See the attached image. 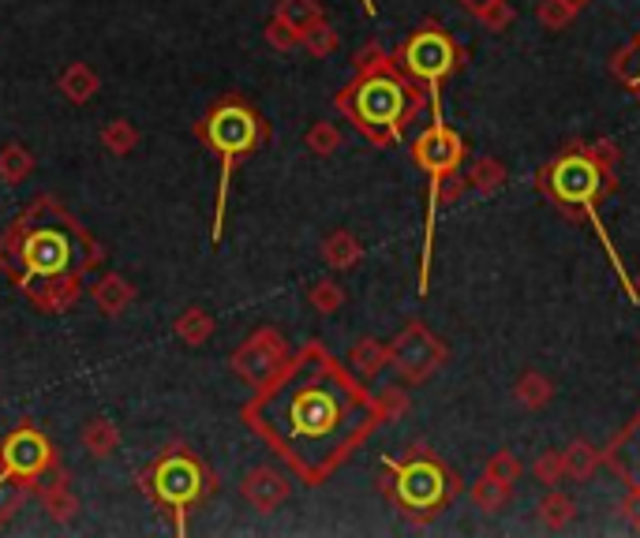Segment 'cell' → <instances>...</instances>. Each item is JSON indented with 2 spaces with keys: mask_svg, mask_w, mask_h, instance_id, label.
Here are the masks:
<instances>
[{
  "mask_svg": "<svg viewBox=\"0 0 640 538\" xmlns=\"http://www.w3.org/2000/svg\"><path fill=\"white\" fill-rule=\"evenodd\" d=\"M240 419L288 471L322 487L382 427L379 400L319 340L288 356L244 404Z\"/></svg>",
  "mask_w": 640,
  "mask_h": 538,
  "instance_id": "6da1fadb",
  "label": "cell"
},
{
  "mask_svg": "<svg viewBox=\"0 0 640 538\" xmlns=\"http://www.w3.org/2000/svg\"><path fill=\"white\" fill-rule=\"evenodd\" d=\"M105 247L52 195H38L0 236V273H8L34 311L64 314L83 296L86 273L98 270Z\"/></svg>",
  "mask_w": 640,
  "mask_h": 538,
  "instance_id": "7a4b0ae2",
  "label": "cell"
},
{
  "mask_svg": "<svg viewBox=\"0 0 640 538\" xmlns=\"http://www.w3.org/2000/svg\"><path fill=\"white\" fill-rule=\"evenodd\" d=\"M337 112L345 117L367 143L398 146L405 131L424 112L427 94L419 83L401 72L398 60L386 52L379 41L356 52V75L337 91Z\"/></svg>",
  "mask_w": 640,
  "mask_h": 538,
  "instance_id": "3957f363",
  "label": "cell"
},
{
  "mask_svg": "<svg viewBox=\"0 0 640 538\" xmlns=\"http://www.w3.org/2000/svg\"><path fill=\"white\" fill-rule=\"evenodd\" d=\"M615 165H618V146L611 143V139H600V143H573V146H566L562 154L550 157V162L536 172V188H540V195L547 202H555L566 217L589 220L592 232L600 236L603 251H607V259L615 262V273L621 280V288H626V296L633 299V303H640L633 277L621 266L615 243H611L607 228H603V220H600V199L615 188Z\"/></svg>",
  "mask_w": 640,
  "mask_h": 538,
  "instance_id": "277c9868",
  "label": "cell"
},
{
  "mask_svg": "<svg viewBox=\"0 0 640 538\" xmlns=\"http://www.w3.org/2000/svg\"><path fill=\"white\" fill-rule=\"evenodd\" d=\"M195 135L203 139V146L217 157V165H222V172H217V199H214V232H210V243H222L233 172H236V165H244L262 143H266L270 128L248 101L236 98V94H225V98H217L210 105L206 117L199 120Z\"/></svg>",
  "mask_w": 640,
  "mask_h": 538,
  "instance_id": "5b68a950",
  "label": "cell"
},
{
  "mask_svg": "<svg viewBox=\"0 0 640 538\" xmlns=\"http://www.w3.org/2000/svg\"><path fill=\"white\" fill-rule=\"evenodd\" d=\"M386 493L408 519H435L458 493V479L438 456L412 449L401 461H386Z\"/></svg>",
  "mask_w": 640,
  "mask_h": 538,
  "instance_id": "8992f818",
  "label": "cell"
},
{
  "mask_svg": "<svg viewBox=\"0 0 640 538\" xmlns=\"http://www.w3.org/2000/svg\"><path fill=\"white\" fill-rule=\"evenodd\" d=\"M146 490L165 513L173 516V527L183 535L188 531V513L214 490V479L206 475L203 461L188 449H169L151 464L146 471Z\"/></svg>",
  "mask_w": 640,
  "mask_h": 538,
  "instance_id": "52a82bcc",
  "label": "cell"
},
{
  "mask_svg": "<svg viewBox=\"0 0 640 538\" xmlns=\"http://www.w3.org/2000/svg\"><path fill=\"white\" fill-rule=\"evenodd\" d=\"M393 60H398V68L412 79V83L424 86L427 105L435 109V117H442L438 86H442L446 79L458 72V64L464 60V49L458 46V41H453L450 34L442 31V26L427 23V26H419V31L408 34L405 46L393 52Z\"/></svg>",
  "mask_w": 640,
  "mask_h": 538,
  "instance_id": "ba28073f",
  "label": "cell"
},
{
  "mask_svg": "<svg viewBox=\"0 0 640 538\" xmlns=\"http://www.w3.org/2000/svg\"><path fill=\"white\" fill-rule=\"evenodd\" d=\"M57 467L52 445L42 430L20 427L0 441V493L8 490H38L42 475Z\"/></svg>",
  "mask_w": 640,
  "mask_h": 538,
  "instance_id": "9c48e42d",
  "label": "cell"
},
{
  "mask_svg": "<svg viewBox=\"0 0 640 538\" xmlns=\"http://www.w3.org/2000/svg\"><path fill=\"white\" fill-rule=\"evenodd\" d=\"M450 359V348L427 330L424 322H408L398 337L390 340V367L405 378L408 385H419Z\"/></svg>",
  "mask_w": 640,
  "mask_h": 538,
  "instance_id": "30bf717a",
  "label": "cell"
},
{
  "mask_svg": "<svg viewBox=\"0 0 640 538\" xmlns=\"http://www.w3.org/2000/svg\"><path fill=\"white\" fill-rule=\"evenodd\" d=\"M285 359H288V348H285L282 333L262 325V330H256L233 351V370L251 385V390H259L262 382H270V378L282 370Z\"/></svg>",
  "mask_w": 640,
  "mask_h": 538,
  "instance_id": "8fae6325",
  "label": "cell"
},
{
  "mask_svg": "<svg viewBox=\"0 0 640 538\" xmlns=\"http://www.w3.org/2000/svg\"><path fill=\"white\" fill-rule=\"evenodd\" d=\"M412 162L427 176H450L464 162V139L453 128H446L442 117H435L431 128H424L412 143Z\"/></svg>",
  "mask_w": 640,
  "mask_h": 538,
  "instance_id": "7c38bea8",
  "label": "cell"
},
{
  "mask_svg": "<svg viewBox=\"0 0 640 538\" xmlns=\"http://www.w3.org/2000/svg\"><path fill=\"white\" fill-rule=\"evenodd\" d=\"M288 493H293L288 475H282L277 467H270V464L251 467V471L244 475V498H248L259 513H277V509L288 501Z\"/></svg>",
  "mask_w": 640,
  "mask_h": 538,
  "instance_id": "4fadbf2b",
  "label": "cell"
},
{
  "mask_svg": "<svg viewBox=\"0 0 640 538\" xmlns=\"http://www.w3.org/2000/svg\"><path fill=\"white\" fill-rule=\"evenodd\" d=\"M91 299L98 303L105 319H117V314H125L135 303V285L128 277H120V273H102L91 288Z\"/></svg>",
  "mask_w": 640,
  "mask_h": 538,
  "instance_id": "5bb4252c",
  "label": "cell"
},
{
  "mask_svg": "<svg viewBox=\"0 0 640 538\" xmlns=\"http://www.w3.org/2000/svg\"><path fill=\"white\" fill-rule=\"evenodd\" d=\"M386 367H390V344H382L375 337L356 340L353 351H348V370H353L356 378H364V382L379 378Z\"/></svg>",
  "mask_w": 640,
  "mask_h": 538,
  "instance_id": "9a60e30c",
  "label": "cell"
},
{
  "mask_svg": "<svg viewBox=\"0 0 640 538\" xmlns=\"http://www.w3.org/2000/svg\"><path fill=\"white\" fill-rule=\"evenodd\" d=\"M38 493H42V505H46V513L52 519H72L75 516V498H72V490H68V479H64V471H46L42 475V482H38Z\"/></svg>",
  "mask_w": 640,
  "mask_h": 538,
  "instance_id": "2e32d148",
  "label": "cell"
},
{
  "mask_svg": "<svg viewBox=\"0 0 640 538\" xmlns=\"http://www.w3.org/2000/svg\"><path fill=\"white\" fill-rule=\"evenodd\" d=\"M60 94H64L72 105H86L94 98V94L102 91V79L94 72L91 64H83V60H75V64H68L64 72H60Z\"/></svg>",
  "mask_w": 640,
  "mask_h": 538,
  "instance_id": "e0dca14e",
  "label": "cell"
},
{
  "mask_svg": "<svg viewBox=\"0 0 640 538\" xmlns=\"http://www.w3.org/2000/svg\"><path fill=\"white\" fill-rule=\"evenodd\" d=\"M513 396L524 411H543L550 400H555V382H550L547 374H540V370H524L513 385Z\"/></svg>",
  "mask_w": 640,
  "mask_h": 538,
  "instance_id": "ac0fdd59",
  "label": "cell"
},
{
  "mask_svg": "<svg viewBox=\"0 0 640 538\" xmlns=\"http://www.w3.org/2000/svg\"><path fill=\"white\" fill-rule=\"evenodd\" d=\"M464 180H469V188L479 191V195H495V191L506 188V180H510V169H506V162H498L495 154H484V157H476V162H472V169H469Z\"/></svg>",
  "mask_w": 640,
  "mask_h": 538,
  "instance_id": "d6986e66",
  "label": "cell"
},
{
  "mask_svg": "<svg viewBox=\"0 0 640 538\" xmlns=\"http://www.w3.org/2000/svg\"><path fill=\"white\" fill-rule=\"evenodd\" d=\"M536 513H540V524L547 527V531H562V527H569L577 519V501L566 498V493L558 490V487H550L540 498Z\"/></svg>",
  "mask_w": 640,
  "mask_h": 538,
  "instance_id": "ffe728a7",
  "label": "cell"
},
{
  "mask_svg": "<svg viewBox=\"0 0 640 538\" xmlns=\"http://www.w3.org/2000/svg\"><path fill=\"white\" fill-rule=\"evenodd\" d=\"M364 259V243L356 240L353 232H330L327 243H322V262H327L330 270H353L356 262Z\"/></svg>",
  "mask_w": 640,
  "mask_h": 538,
  "instance_id": "44dd1931",
  "label": "cell"
},
{
  "mask_svg": "<svg viewBox=\"0 0 640 538\" xmlns=\"http://www.w3.org/2000/svg\"><path fill=\"white\" fill-rule=\"evenodd\" d=\"M562 461H566V479L573 482H589L603 464V453L592 449L589 441H573V445L562 449Z\"/></svg>",
  "mask_w": 640,
  "mask_h": 538,
  "instance_id": "7402d4cb",
  "label": "cell"
},
{
  "mask_svg": "<svg viewBox=\"0 0 640 538\" xmlns=\"http://www.w3.org/2000/svg\"><path fill=\"white\" fill-rule=\"evenodd\" d=\"M589 4L592 0H540L536 20H540L543 31H566V26L573 23Z\"/></svg>",
  "mask_w": 640,
  "mask_h": 538,
  "instance_id": "603a6c76",
  "label": "cell"
},
{
  "mask_svg": "<svg viewBox=\"0 0 640 538\" xmlns=\"http://www.w3.org/2000/svg\"><path fill=\"white\" fill-rule=\"evenodd\" d=\"M510 493L513 487H506V482H498V479H490V475H479L476 482H472V505L479 509V513H502L506 505H510Z\"/></svg>",
  "mask_w": 640,
  "mask_h": 538,
  "instance_id": "cb8c5ba5",
  "label": "cell"
},
{
  "mask_svg": "<svg viewBox=\"0 0 640 538\" xmlns=\"http://www.w3.org/2000/svg\"><path fill=\"white\" fill-rule=\"evenodd\" d=\"M31 172H34V157H31V150H26L23 143H8V146H0V180H4L8 188H20V183H23Z\"/></svg>",
  "mask_w": 640,
  "mask_h": 538,
  "instance_id": "d4e9b609",
  "label": "cell"
},
{
  "mask_svg": "<svg viewBox=\"0 0 640 538\" xmlns=\"http://www.w3.org/2000/svg\"><path fill=\"white\" fill-rule=\"evenodd\" d=\"M79 441H83L86 453H94V456H98V461H105V456L117 453V445H120V430L112 427L109 419H91V422H86V427H83V438H79Z\"/></svg>",
  "mask_w": 640,
  "mask_h": 538,
  "instance_id": "484cf974",
  "label": "cell"
},
{
  "mask_svg": "<svg viewBox=\"0 0 640 538\" xmlns=\"http://www.w3.org/2000/svg\"><path fill=\"white\" fill-rule=\"evenodd\" d=\"M277 20L282 23H288L293 26L296 34H304L308 31V26H315L319 20H327V15H322V4L319 0H277Z\"/></svg>",
  "mask_w": 640,
  "mask_h": 538,
  "instance_id": "4316f807",
  "label": "cell"
},
{
  "mask_svg": "<svg viewBox=\"0 0 640 538\" xmlns=\"http://www.w3.org/2000/svg\"><path fill=\"white\" fill-rule=\"evenodd\" d=\"M173 330H177V337L183 344H191V348H195V344H203L210 333H214V319H210L203 307H188V311H180V319H177Z\"/></svg>",
  "mask_w": 640,
  "mask_h": 538,
  "instance_id": "83f0119b",
  "label": "cell"
},
{
  "mask_svg": "<svg viewBox=\"0 0 640 538\" xmlns=\"http://www.w3.org/2000/svg\"><path fill=\"white\" fill-rule=\"evenodd\" d=\"M300 46L308 49L315 60H327V57H333V52H337L341 38H337V31H333L327 20H319V23L308 26V31L300 34Z\"/></svg>",
  "mask_w": 640,
  "mask_h": 538,
  "instance_id": "f1b7e54d",
  "label": "cell"
},
{
  "mask_svg": "<svg viewBox=\"0 0 640 538\" xmlns=\"http://www.w3.org/2000/svg\"><path fill=\"white\" fill-rule=\"evenodd\" d=\"M102 146L109 150V154H117V157L131 154V150L139 146L135 123H128V120H109V123L102 128Z\"/></svg>",
  "mask_w": 640,
  "mask_h": 538,
  "instance_id": "f546056e",
  "label": "cell"
},
{
  "mask_svg": "<svg viewBox=\"0 0 640 538\" xmlns=\"http://www.w3.org/2000/svg\"><path fill=\"white\" fill-rule=\"evenodd\" d=\"M304 146H308V154H315V157L337 154V150H341V128H337V123H330V120L311 123V131L304 135Z\"/></svg>",
  "mask_w": 640,
  "mask_h": 538,
  "instance_id": "4dcf8cb0",
  "label": "cell"
},
{
  "mask_svg": "<svg viewBox=\"0 0 640 538\" xmlns=\"http://www.w3.org/2000/svg\"><path fill=\"white\" fill-rule=\"evenodd\" d=\"M532 475H536V482L543 490L558 487V482L566 479V461H562V449H547V453H540V461L532 464Z\"/></svg>",
  "mask_w": 640,
  "mask_h": 538,
  "instance_id": "1f68e13d",
  "label": "cell"
},
{
  "mask_svg": "<svg viewBox=\"0 0 640 538\" xmlns=\"http://www.w3.org/2000/svg\"><path fill=\"white\" fill-rule=\"evenodd\" d=\"M308 303L319 314H333V311H341V303H345V292H341L337 280L322 277V280H315V285L308 288Z\"/></svg>",
  "mask_w": 640,
  "mask_h": 538,
  "instance_id": "d6a6232c",
  "label": "cell"
},
{
  "mask_svg": "<svg viewBox=\"0 0 640 538\" xmlns=\"http://www.w3.org/2000/svg\"><path fill=\"white\" fill-rule=\"evenodd\" d=\"M484 475H490V479H498V482H506V487H513V482L521 479V461H517L510 449H498V453L487 461Z\"/></svg>",
  "mask_w": 640,
  "mask_h": 538,
  "instance_id": "836d02e7",
  "label": "cell"
},
{
  "mask_svg": "<svg viewBox=\"0 0 640 538\" xmlns=\"http://www.w3.org/2000/svg\"><path fill=\"white\" fill-rule=\"evenodd\" d=\"M266 46L277 49V52H293V49H300V34L274 15V20L266 23Z\"/></svg>",
  "mask_w": 640,
  "mask_h": 538,
  "instance_id": "e575fe53",
  "label": "cell"
},
{
  "mask_svg": "<svg viewBox=\"0 0 640 538\" xmlns=\"http://www.w3.org/2000/svg\"><path fill=\"white\" fill-rule=\"evenodd\" d=\"M375 400H379L382 422H393V419H401L408 411V396H405V390H398V385H390V390L375 393Z\"/></svg>",
  "mask_w": 640,
  "mask_h": 538,
  "instance_id": "d590c367",
  "label": "cell"
},
{
  "mask_svg": "<svg viewBox=\"0 0 640 538\" xmlns=\"http://www.w3.org/2000/svg\"><path fill=\"white\" fill-rule=\"evenodd\" d=\"M479 23L487 26V31H495V34H502V31H510L513 26V8L506 4V0H495V4L487 8V12H479L476 15Z\"/></svg>",
  "mask_w": 640,
  "mask_h": 538,
  "instance_id": "8d00e7d4",
  "label": "cell"
},
{
  "mask_svg": "<svg viewBox=\"0 0 640 538\" xmlns=\"http://www.w3.org/2000/svg\"><path fill=\"white\" fill-rule=\"evenodd\" d=\"M621 516H626L629 524H633L640 531V482H629L626 501H621Z\"/></svg>",
  "mask_w": 640,
  "mask_h": 538,
  "instance_id": "74e56055",
  "label": "cell"
},
{
  "mask_svg": "<svg viewBox=\"0 0 640 538\" xmlns=\"http://www.w3.org/2000/svg\"><path fill=\"white\" fill-rule=\"evenodd\" d=\"M458 4H461L469 15H479V12H487V8L495 4V0H458Z\"/></svg>",
  "mask_w": 640,
  "mask_h": 538,
  "instance_id": "f35d334b",
  "label": "cell"
},
{
  "mask_svg": "<svg viewBox=\"0 0 640 538\" xmlns=\"http://www.w3.org/2000/svg\"><path fill=\"white\" fill-rule=\"evenodd\" d=\"M633 38H637V52H640V31L633 34ZM633 94H637V101H640V72H637V86H633Z\"/></svg>",
  "mask_w": 640,
  "mask_h": 538,
  "instance_id": "ab89813d",
  "label": "cell"
},
{
  "mask_svg": "<svg viewBox=\"0 0 640 538\" xmlns=\"http://www.w3.org/2000/svg\"><path fill=\"white\" fill-rule=\"evenodd\" d=\"M364 12H367V15H375V0H364Z\"/></svg>",
  "mask_w": 640,
  "mask_h": 538,
  "instance_id": "60d3db41",
  "label": "cell"
},
{
  "mask_svg": "<svg viewBox=\"0 0 640 538\" xmlns=\"http://www.w3.org/2000/svg\"><path fill=\"white\" fill-rule=\"evenodd\" d=\"M633 288H637V299H640V270H637V277H633Z\"/></svg>",
  "mask_w": 640,
  "mask_h": 538,
  "instance_id": "b9f144b4",
  "label": "cell"
},
{
  "mask_svg": "<svg viewBox=\"0 0 640 538\" xmlns=\"http://www.w3.org/2000/svg\"><path fill=\"white\" fill-rule=\"evenodd\" d=\"M637 416H640V411H637Z\"/></svg>",
  "mask_w": 640,
  "mask_h": 538,
  "instance_id": "7bdbcfd3",
  "label": "cell"
}]
</instances>
